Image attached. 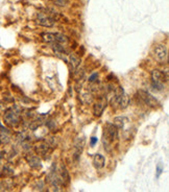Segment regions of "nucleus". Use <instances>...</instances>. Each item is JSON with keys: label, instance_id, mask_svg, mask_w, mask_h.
<instances>
[{"label": "nucleus", "instance_id": "nucleus-8", "mask_svg": "<svg viewBox=\"0 0 169 192\" xmlns=\"http://www.w3.org/2000/svg\"><path fill=\"white\" fill-rule=\"evenodd\" d=\"M67 62H69L73 70H76L81 65V57L75 53H71V54H69V59Z\"/></svg>", "mask_w": 169, "mask_h": 192}, {"label": "nucleus", "instance_id": "nucleus-5", "mask_svg": "<svg viewBox=\"0 0 169 192\" xmlns=\"http://www.w3.org/2000/svg\"><path fill=\"white\" fill-rule=\"evenodd\" d=\"M37 23L44 27H52L54 26L55 21L50 18L48 15H46L45 13H38L37 14V19H35Z\"/></svg>", "mask_w": 169, "mask_h": 192}, {"label": "nucleus", "instance_id": "nucleus-13", "mask_svg": "<svg viewBox=\"0 0 169 192\" xmlns=\"http://www.w3.org/2000/svg\"><path fill=\"white\" fill-rule=\"evenodd\" d=\"M41 37L47 43H54V33H41Z\"/></svg>", "mask_w": 169, "mask_h": 192}, {"label": "nucleus", "instance_id": "nucleus-14", "mask_svg": "<svg viewBox=\"0 0 169 192\" xmlns=\"http://www.w3.org/2000/svg\"><path fill=\"white\" fill-rule=\"evenodd\" d=\"M51 1L57 6H66L69 3V0H51Z\"/></svg>", "mask_w": 169, "mask_h": 192}, {"label": "nucleus", "instance_id": "nucleus-4", "mask_svg": "<svg viewBox=\"0 0 169 192\" xmlns=\"http://www.w3.org/2000/svg\"><path fill=\"white\" fill-rule=\"evenodd\" d=\"M153 57L157 60L159 63H164V62L167 61L168 57V51L167 48H166L165 45H157L155 47V50H153Z\"/></svg>", "mask_w": 169, "mask_h": 192}, {"label": "nucleus", "instance_id": "nucleus-10", "mask_svg": "<svg viewBox=\"0 0 169 192\" xmlns=\"http://www.w3.org/2000/svg\"><path fill=\"white\" fill-rule=\"evenodd\" d=\"M84 139L81 140H81H78V141L75 143V146H74V153H73V157H74V159H77V158L79 157V155H81V150H83V147H84Z\"/></svg>", "mask_w": 169, "mask_h": 192}, {"label": "nucleus", "instance_id": "nucleus-12", "mask_svg": "<svg viewBox=\"0 0 169 192\" xmlns=\"http://www.w3.org/2000/svg\"><path fill=\"white\" fill-rule=\"evenodd\" d=\"M128 104H130V98H128V96L126 93H124V94L122 95V97L120 98L118 104L121 109H125V108H128Z\"/></svg>", "mask_w": 169, "mask_h": 192}, {"label": "nucleus", "instance_id": "nucleus-16", "mask_svg": "<svg viewBox=\"0 0 169 192\" xmlns=\"http://www.w3.org/2000/svg\"><path fill=\"white\" fill-rule=\"evenodd\" d=\"M162 170H163V168H162V166L161 165H158V168H157V178H159L160 175L162 173Z\"/></svg>", "mask_w": 169, "mask_h": 192}, {"label": "nucleus", "instance_id": "nucleus-15", "mask_svg": "<svg viewBox=\"0 0 169 192\" xmlns=\"http://www.w3.org/2000/svg\"><path fill=\"white\" fill-rule=\"evenodd\" d=\"M97 79V73H94V74H92L90 77H89V82H94L95 80Z\"/></svg>", "mask_w": 169, "mask_h": 192}, {"label": "nucleus", "instance_id": "nucleus-17", "mask_svg": "<svg viewBox=\"0 0 169 192\" xmlns=\"http://www.w3.org/2000/svg\"><path fill=\"white\" fill-rule=\"evenodd\" d=\"M96 142H97V138L96 137L91 138V145H92V146H94V145L96 144Z\"/></svg>", "mask_w": 169, "mask_h": 192}, {"label": "nucleus", "instance_id": "nucleus-11", "mask_svg": "<svg viewBox=\"0 0 169 192\" xmlns=\"http://www.w3.org/2000/svg\"><path fill=\"white\" fill-rule=\"evenodd\" d=\"M128 121L125 117H122V116H118V117H115L113 120V124L116 126L117 129H122L125 124V122Z\"/></svg>", "mask_w": 169, "mask_h": 192}, {"label": "nucleus", "instance_id": "nucleus-7", "mask_svg": "<svg viewBox=\"0 0 169 192\" xmlns=\"http://www.w3.org/2000/svg\"><path fill=\"white\" fill-rule=\"evenodd\" d=\"M4 121L8 125H16L19 121V115L15 111L10 110L4 114Z\"/></svg>", "mask_w": 169, "mask_h": 192}, {"label": "nucleus", "instance_id": "nucleus-3", "mask_svg": "<svg viewBox=\"0 0 169 192\" xmlns=\"http://www.w3.org/2000/svg\"><path fill=\"white\" fill-rule=\"evenodd\" d=\"M139 96L140 98L142 99V101L146 104V106L150 107L152 109H158L160 108V102L155 99L153 96L148 93L147 91H143V90H140L139 91Z\"/></svg>", "mask_w": 169, "mask_h": 192}, {"label": "nucleus", "instance_id": "nucleus-2", "mask_svg": "<svg viewBox=\"0 0 169 192\" xmlns=\"http://www.w3.org/2000/svg\"><path fill=\"white\" fill-rule=\"evenodd\" d=\"M168 80V73H164L158 69L152 70V86L157 91L164 90V84Z\"/></svg>", "mask_w": 169, "mask_h": 192}, {"label": "nucleus", "instance_id": "nucleus-1", "mask_svg": "<svg viewBox=\"0 0 169 192\" xmlns=\"http://www.w3.org/2000/svg\"><path fill=\"white\" fill-rule=\"evenodd\" d=\"M117 132H118V129L114 125L113 123H106L104 125V131H103V139H102V142H103L104 148L109 149V147L112 146L113 142L115 141V139L117 138Z\"/></svg>", "mask_w": 169, "mask_h": 192}, {"label": "nucleus", "instance_id": "nucleus-9", "mask_svg": "<svg viewBox=\"0 0 169 192\" xmlns=\"http://www.w3.org/2000/svg\"><path fill=\"white\" fill-rule=\"evenodd\" d=\"M104 163H106V160H104V157L99 153H96L93 158V164H94L95 168L100 169L104 166Z\"/></svg>", "mask_w": 169, "mask_h": 192}, {"label": "nucleus", "instance_id": "nucleus-6", "mask_svg": "<svg viewBox=\"0 0 169 192\" xmlns=\"http://www.w3.org/2000/svg\"><path fill=\"white\" fill-rule=\"evenodd\" d=\"M106 104H108V100L106 97H100L97 99V101H95L93 107V113L96 117H100L102 115L104 109L106 108Z\"/></svg>", "mask_w": 169, "mask_h": 192}]
</instances>
